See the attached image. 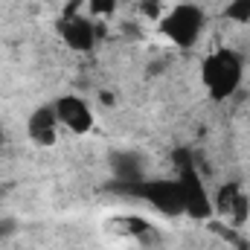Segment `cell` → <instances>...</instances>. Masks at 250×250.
Segmentation results:
<instances>
[{"instance_id":"6da1fadb","label":"cell","mask_w":250,"mask_h":250,"mask_svg":"<svg viewBox=\"0 0 250 250\" xmlns=\"http://www.w3.org/2000/svg\"><path fill=\"white\" fill-rule=\"evenodd\" d=\"M242 76H245V62L230 47H218L201 62V82L209 99L215 102H227L230 96H236V90L242 87Z\"/></svg>"},{"instance_id":"7a4b0ae2","label":"cell","mask_w":250,"mask_h":250,"mask_svg":"<svg viewBox=\"0 0 250 250\" xmlns=\"http://www.w3.org/2000/svg\"><path fill=\"white\" fill-rule=\"evenodd\" d=\"M207 26V15L198 3H178L160 15V35L178 50H192Z\"/></svg>"},{"instance_id":"3957f363","label":"cell","mask_w":250,"mask_h":250,"mask_svg":"<svg viewBox=\"0 0 250 250\" xmlns=\"http://www.w3.org/2000/svg\"><path fill=\"white\" fill-rule=\"evenodd\" d=\"M123 189L134 192L143 201H148L166 218H181L184 215V192H181L178 178H143L137 184H123Z\"/></svg>"},{"instance_id":"277c9868","label":"cell","mask_w":250,"mask_h":250,"mask_svg":"<svg viewBox=\"0 0 250 250\" xmlns=\"http://www.w3.org/2000/svg\"><path fill=\"white\" fill-rule=\"evenodd\" d=\"M178 184L184 192V215L195 218V221H209L215 215L212 209V192L207 189L204 178L198 175L195 163H181V172H178Z\"/></svg>"},{"instance_id":"5b68a950","label":"cell","mask_w":250,"mask_h":250,"mask_svg":"<svg viewBox=\"0 0 250 250\" xmlns=\"http://www.w3.org/2000/svg\"><path fill=\"white\" fill-rule=\"evenodd\" d=\"M59 35L73 53H93L99 41V26L84 15H64L59 21Z\"/></svg>"},{"instance_id":"8992f818","label":"cell","mask_w":250,"mask_h":250,"mask_svg":"<svg viewBox=\"0 0 250 250\" xmlns=\"http://www.w3.org/2000/svg\"><path fill=\"white\" fill-rule=\"evenodd\" d=\"M53 108H56L59 125L67 128L70 134H87V131L93 128V111H90V105H87L82 96H76V93L59 96V99L53 102Z\"/></svg>"},{"instance_id":"52a82bcc","label":"cell","mask_w":250,"mask_h":250,"mask_svg":"<svg viewBox=\"0 0 250 250\" xmlns=\"http://www.w3.org/2000/svg\"><path fill=\"white\" fill-rule=\"evenodd\" d=\"M59 128H62V125H59V117H56L53 102L35 108V111L29 114V120H26V134H29V140H32L35 146H41V148L56 146V140H59Z\"/></svg>"},{"instance_id":"ba28073f","label":"cell","mask_w":250,"mask_h":250,"mask_svg":"<svg viewBox=\"0 0 250 250\" xmlns=\"http://www.w3.org/2000/svg\"><path fill=\"white\" fill-rule=\"evenodd\" d=\"M114 175L123 181V184H137V181H143V160L137 157V154H131V151H125V154H114Z\"/></svg>"},{"instance_id":"9c48e42d","label":"cell","mask_w":250,"mask_h":250,"mask_svg":"<svg viewBox=\"0 0 250 250\" xmlns=\"http://www.w3.org/2000/svg\"><path fill=\"white\" fill-rule=\"evenodd\" d=\"M239 184L236 181H227V184H221V187L212 192V209H215V215H230V207H233V201H236V195H239Z\"/></svg>"},{"instance_id":"30bf717a","label":"cell","mask_w":250,"mask_h":250,"mask_svg":"<svg viewBox=\"0 0 250 250\" xmlns=\"http://www.w3.org/2000/svg\"><path fill=\"white\" fill-rule=\"evenodd\" d=\"M221 15H224V21L245 26V23H250V0H230Z\"/></svg>"},{"instance_id":"8fae6325","label":"cell","mask_w":250,"mask_h":250,"mask_svg":"<svg viewBox=\"0 0 250 250\" xmlns=\"http://www.w3.org/2000/svg\"><path fill=\"white\" fill-rule=\"evenodd\" d=\"M236 227L239 224H245L250 218V195L245 189H239V195H236V201H233V207H230V215H227Z\"/></svg>"},{"instance_id":"7c38bea8","label":"cell","mask_w":250,"mask_h":250,"mask_svg":"<svg viewBox=\"0 0 250 250\" xmlns=\"http://www.w3.org/2000/svg\"><path fill=\"white\" fill-rule=\"evenodd\" d=\"M90 18H111L117 12V0H87Z\"/></svg>"},{"instance_id":"4fadbf2b","label":"cell","mask_w":250,"mask_h":250,"mask_svg":"<svg viewBox=\"0 0 250 250\" xmlns=\"http://www.w3.org/2000/svg\"><path fill=\"white\" fill-rule=\"evenodd\" d=\"M15 230H18V221H15V218H3V221H0V239H3V236H12Z\"/></svg>"},{"instance_id":"5bb4252c","label":"cell","mask_w":250,"mask_h":250,"mask_svg":"<svg viewBox=\"0 0 250 250\" xmlns=\"http://www.w3.org/2000/svg\"><path fill=\"white\" fill-rule=\"evenodd\" d=\"M0 143H3V134H0Z\"/></svg>"}]
</instances>
